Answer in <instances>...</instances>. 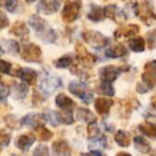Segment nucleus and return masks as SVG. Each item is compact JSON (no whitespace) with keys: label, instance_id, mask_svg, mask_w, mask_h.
<instances>
[{"label":"nucleus","instance_id":"obj_1","mask_svg":"<svg viewBox=\"0 0 156 156\" xmlns=\"http://www.w3.org/2000/svg\"><path fill=\"white\" fill-rule=\"evenodd\" d=\"M136 16L147 26H151L156 20V13L154 12V8L149 1H140L135 7Z\"/></svg>","mask_w":156,"mask_h":156},{"label":"nucleus","instance_id":"obj_2","mask_svg":"<svg viewBox=\"0 0 156 156\" xmlns=\"http://www.w3.org/2000/svg\"><path fill=\"white\" fill-rule=\"evenodd\" d=\"M83 7L81 0H67L62 11V20L65 23H73L79 16V12Z\"/></svg>","mask_w":156,"mask_h":156},{"label":"nucleus","instance_id":"obj_3","mask_svg":"<svg viewBox=\"0 0 156 156\" xmlns=\"http://www.w3.org/2000/svg\"><path fill=\"white\" fill-rule=\"evenodd\" d=\"M83 39L87 44L95 48H102L108 45L110 42V40L107 37H105L103 33L93 30H86L83 33Z\"/></svg>","mask_w":156,"mask_h":156},{"label":"nucleus","instance_id":"obj_4","mask_svg":"<svg viewBox=\"0 0 156 156\" xmlns=\"http://www.w3.org/2000/svg\"><path fill=\"white\" fill-rule=\"evenodd\" d=\"M20 57L27 62H40L42 57V50L35 44H25L22 48Z\"/></svg>","mask_w":156,"mask_h":156},{"label":"nucleus","instance_id":"obj_5","mask_svg":"<svg viewBox=\"0 0 156 156\" xmlns=\"http://www.w3.org/2000/svg\"><path fill=\"white\" fill-rule=\"evenodd\" d=\"M142 81L150 89L156 86V60L150 61L144 65V72L142 74Z\"/></svg>","mask_w":156,"mask_h":156},{"label":"nucleus","instance_id":"obj_6","mask_svg":"<svg viewBox=\"0 0 156 156\" xmlns=\"http://www.w3.org/2000/svg\"><path fill=\"white\" fill-rule=\"evenodd\" d=\"M76 57H77V60L79 62H81L86 66H91L95 63L96 57L93 54L89 52L87 50V48L83 45V44L78 43L76 45Z\"/></svg>","mask_w":156,"mask_h":156},{"label":"nucleus","instance_id":"obj_7","mask_svg":"<svg viewBox=\"0 0 156 156\" xmlns=\"http://www.w3.org/2000/svg\"><path fill=\"white\" fill-rule=\"evenodd\" d=\"M69 91L72 94H74L75 96L79 98L80 100H83L85 103H90L92 101V93L87 92L85 86L81 85L80 83H77V81H72L69 85Z\"/></svg>","mask_w":156,"mask_h":156},{"label":"nucleus","instance_id":"obj_8","mask_svg":"<svg viewBox=\"0 0 156 156\" xmlns=\"http://www.w3.org/2000/svg\"><path fill=\"white\" fill-rule=\"evenodd\" d=\"M46 120L45 115H41V113H29V115H25L22 120L23 125H26L28 127H31L33 129L43 126L45 124Z\"/></svg>","mask_w":156,"mask_h":156},{"label":"nucleus","instance_id":"obj_9","mask_svg":"<svg viewBox=\"0 0 156 156\" xmlns=\"http://www.w3.org/2000/svg\"><path fill=\"white\" fill-rule=\"evenodd\" d=\"M29 25L32 27L35 30V32L37 33V35L40 37V39L44 37L50 29H47V23L45 22V20L41 17L39 15H31L30 18H29Z\"/></svg>","mask_w":156,"mask_h":156},{"label":"nucleus","instance_id":"obj_10","mask_svg":"<svg viewBox=\"0 0 156 156\" xmlns=\"http://www.w3.org/2000/svg\"><path fill=\"white\" fill-rule=\"evenodd\" d=\"M121 73V69L115 65H107L100 69V78L105 83H113Z\"/></svg>","mask_w":156,"mask_h":156},{"label":"nucleus","instance_id":"obj_11","mask_svg":"<svg viewBox=\"0 0 156 156\" xmlns=\"http://www.w3.org/2000/svg\"><path fill=\"white\" fill-rule=\"evenodd\" d=\"M14 75H16L18 78H20L27 85H34V83L37 81V72L32 69H29V67L20 69Z\"/></svg>","mask_w":156,"mask_h":156},{"label":"nucleus","instance_id":"obj_12","mask_svg":"<svg viewBox=\"0 0 156 156\" xmlns=\"http://www.w3.org/2000/svg\"><path fill=\"white\" fill-rule=\"evenodd\" d=\"M113 105V101L111 98H98L94 101V107L98 113L101 115H107L109 113L111 106Z\"/></svg>","mask_w":156,"mask_h":156},{"label":"nucleus","instance_id":"obj_13","mask_svg":"<svg viewBox=\"0 0 156 156\" xmlns=\"http://www.w3.org/2000/svg\"><path fill=\"white\" fill-rule=\"evenodd\" d=\"M140 31V27L138 25H128V26L120 27L119 29H117L115 32V39H120V37H134L137 33H139Z\"/></svg>","mask_w":156,"mask_h":156},{"label":"nucleus","instance_id":"obj_14","mask_svg":"<svg viewBox=\"0 0 156 156\" xmlns=\"http://www.w3.org/2000/svg\"><path fill=\"white\" fill-rule=\"evenodd\" d=\"M41 12L46 15L56 13L60 8V1L59 0H41L39 5Z\"/></svg>","mask_w":156,"mask_h":156},{"label":"nucleus","instance_id":"obj_15","mask_svg":"<svg viewBox=\"0 0 156 156\" xmlns=\"http://www.w3.org/2000/svg\"><path fill=\"white\" fill-rule=\"evenodd\" d=\"M127 54H128V49L123 44H115V45L109 47L108 49L105 51L106 57L112 58V59L122 58V57H125Z\"/></svg>","mask_w":156,"mask_h":156},{"label":"nucleus","instance_id":"obj_16","mask_svg":"<svg viewBox=\"0 0 156 156\" xmlns=\"http://www.w3.org/2000/svg\"><path fill=\"white\" fill-rule=\"evenodd\" d=\"M35 141V137L31 134H26V135H22L20 136L15 141V145L23 152H27L30 149L31 145L34 143Z\"/></svg>","mask_w":156,"mask_h":156},{"label":"nucleus","instance_id":"obj_17","mask_svg":"<svg viewBox=\"0 0 156 156\" xmlns=\"http://www.w3.org/2000/svg\"><path fill=\"white\" fill-rule=\"evenodd\" d=\"M10 33L15 37H18L20 39L24 40L25 37L27 39V37L29 35V29L27 28L26 24L23 22H15L12 25L11 29H10Z\"/></svg>","mask_w":156,"mask_h":156},{"label":"nucleus","instance_id":"obj_18","mask_svg":"<svg viewBox=\"0 0 156 156\" xmlns=\"http://www.w3.org/2000/svg\"><path fill=\"white\" fill-rule=\"evenodd\" d=\"M52 153L55 155H63V156H67L71 155L72 151L69 145L65 142L64 140H57L52 143Z\"/></svg>","mask_w":156,"mask_h":156},{"label":"nucleus","instance_id":"obj_19","mask_svg":"<svg viewBox=\"0 0 156 156\" xmlns=\"http://www.w3.org/2000/svg\"><path fill=\"white\" fill-rule=\"evenodd\" d=\"M76 119L78 121L83 122V123H92V122H96V117L92 111H90L87 108H78L76 111Z\"/></svg>","mask_w":156,"mask_h":156},{"label":"nucleus","instance_id":"obj_20","mask_svg":"<svg viewBox=\"0 0 156 156\" xmlns=\"http://www.w3.org/2000/svg\"><path fill=\"white\" fill-rule=\"evenodd\" d=\"M56 104L59 108L62 109V110H65V111H72V109H73L74 106H75V103H74L69 96H66L63 93L57 95Z\"/></svg>","mask_w":156,"mask_h":156},{"label":"nucleus","instance_id":"obj_21","mask_svg":"<svg viewBox=\"0 0 156 156\" xmlns=\"http://www.w3.org/2000/svg\"><path fill=\"white\" fill-rule=\"evenodd\" d=\"M106 17L105 15V11L102 7H98L95 5H90L89 13H88V18L92 22H101Z\"/></svg>","mask_w":156,"mask_h":156},{"label":"nucleus","instance_id":"obj_22","mask_svg":"<svg viewBox=\"0 0 156 156\" xmlns=\"http://www.w3.org/2000/svg\"><path fill=\"white\" fill-rule=\"evenodd\" d=\"M134 144H135L136 150H138L140 153H143V154L150 153L151 150H152L151 144L149 143V141L145 140L143 137H140V136L135 137L134 138Z\"/></svg>","mask_w":156,"mask_h":156},{"label":"nucleus","instance_id":"obj_23","mask_svg":"<svg viewBox=\"0 0 156 156\" xmlns=\"http://www.w3.org/2000/svg\"><path fill=\"white\" fill-rule=\"evenodd\" d=\"M2 52H9L11 55H15L20 51V45L14 40H2L1 41Z\"/></svg>","mask_w":156,"mask_h":156},{"label":"nucleus","instance_id":"obj_24","mask_svg":"<svg viewBox=\"0 0 156 156\" xmlns=\"http://www.w3.org/2000/svg\"><path fill=\"white\" fill-rule=\"evenodd\" d=\"M128 46L135 52H142L145 48V41L142 37H133L128 41Z\"/></svg>","mask_w":156,"mask_h":156},{"label":"nucleus","instance_id":"obj_25","mask_svg":"<svg viewBox=\"0 0 156 156\" xmlns=\"http://www.w3.org/2000/svg\"><path fill=\"white\" fill-rule=\"evenodd\" d=\"M139 130L149 138L156 139V124L144 122L139 125Z\"/></svg>","mask_w":156,"mask_h":156},{"label":"nucleus","instance_id":"obj_26","mask_svg":"<svg viewBox=\"0 0 156 156\" xmlns=\"http://www.w3.org/2000/svg\"><path fill=\"white\" fill-rule=\"evenodd\" d=\"M115 141L120 147H126L130 144V136L128 133L124 132V130H118L115 136Z\"/></svg>","mask_w":156,"mask_h":156},{"label":"nucleus","instance_id":"obj_27","mask_svg":"<svg viewBox=\"0 0 156 156\" xmlns=\"http://www.w3.org/2000/svg\"><path fill=\"white\" fill-rule=\"evenodd\" d=\"M45 117H46V120L51 124L52 126H58L59 124L61 123V115L59 112L57 111H54V110H45Z\"/></svg>","mask_w":156,"mask_h":156},{"label":"nucleus","instance_id":"obj_28","mask_svg":"<svg viewBox=\"0 0 156 156\" xmlns=\"http://www.w3.org/2000/svg\"><path fill=\"white\" fill-rule=\"evenodd\" d=\"M35 132H37V137L41 141H49L52 138V133L44 127V125L35 128Z\"/></svg>","mask_w":156,"mask_h":156},{"label":"nucleus","instance_id":"obj_29","mask_svg":"<svg viewBox=\"0 0 156 156\" xmlns=\"http://www.w3.org/2000/svg\"><path fill=\"white\" fill-rule=\"evenodd\" d=\"M104 11H105V15H106L107 18H110L113 22H117V17L120 14L119 9H118L117 5H107V7L104 8Z\"/></svg>","mask_w":156,"mask_h":156},{"label":"nucleus","instance_id":"obj_30","mask_svg":"<svg viewBox=\"0 0 156 156\" xmlns=\"http://www.w3.org/2000/svg\"><path fill=\"white\" fill-rule=\"evenodd\" d=\"M73 63V57L71 55H65V56L61 57L60 59L55 62V65H56L58 69H66L69 65Z\"/></svg>","mask_w":156,"mask_h":156},{"label":"nucleus","instance_id":"obj_31","mask_svg":"<svg viewBox=\"0 0 156 156\" xmlns=\"http://www.w3.org/2000/svg\"><path fill=\"white\" fill-rule=\"evenodd\" d=\"M100 92L103 95H106V96L115 95V90H113V87H112V85H111V83L102 81V83H101V86H100Z\"/></svg>","mask_w":156,"mask_h":156},{"label":"nucleus","instance_id":"obj_32","mask_svg":"<svg viewBox=\"0 0 156 156\" xmlns=\"http://www.w3.org/2000/svg\"><path fill=\"white\" fill-rule=\"evenodd\" d=\"M101 132L98 129V125H96L95 122H92V123H89L88 125V138L91 140V139H94L96 137L101 136Z\"/></svg>","mask_w":156,"mask_h":156},{"label":"nucleus","instance_id":"obj_33","mask_svg":"<svg viewBox=\"0 0 156 156\" xmlns=\"http://www.w3.org/2000/svg\"><path fill=\"white\" fill-rule=\"evenodd\" d=\"M5 122H7V125L9 126V127L11 128H14V129H16V128H20V125H22V122L18 121V119L15 117V115H8L7 117L5 118Z\"/></svg>","mask_w":156,"mask_h":156},{"label":"nucleus","instance_id":"obj_34","mask_svg":"<svg viewBox=\"0 0 156 156\" xmlns=\"http://www.w3.org/2000/svg\"><path fill=\"white\" fill-rule=\"evenodd\" d=\"M27 92H28V87L25 83H20L14 89V95L15 98H24L27 95Z\"/></svg>","mask_w":156,"mask_h":156},{"label":"nucleus","instance_id":"obj_35","mask_svg":"<svg viewBox=\"0 0 156 156\" xmlns=\"http://www.w3.org/2000/svg\"><path fill=\"white\" fill-rule=\"evenodd\" d=\"M1 5L5 8L7 11L14 13L18 5V1L17 0H1Z\"/></svg>","mask_w":156,"mask_h":156},{"label":"nucleus","instance_id":"obj_36","mask_svg":"<svg viewBox=\"0 0 156 156\" xmlns=\"http://www.w3.org/2000/svg\"><path fill=\"white\" fill-rule=\"evenodd\" d=\"M60 115H61V123L66 124V125L74 123V118L73 115H72V111L63 110L62 112H60Z\"/></svg>","mask_w":156,"mask_h":156},{"label":"nucleus","instance_id":"obj_37","mask_svg":"<svg viewBox=\"0 0 156 156\" xmlns=\"http://www.w3.org/2000/svg\"><path fill=\"white\" fill-rule=\"evenodd\" d=\"M147 45H149L150 49H153V48L156 47V29L151 32L147 33Z\"/></svg>","mask_w":156,"mask_h":156},{"label":"nucleus","instance_id":"obj_38","mask_svg":"<svg viewBox=\"0 0 156 156\" xmlns=\"http://www.w3.org/2000/svg\"><path fill=\"white\" fill-rule=\"evenodd\" d=\"M49 154V151H48V147H46V145H37V147L34 149V151H33V155H48Z\"/></svg>","mask_w":156,"mask_h":156},{"label":"nucleus","instance_id":"obj_39","mask_svg":"<svg viewBox=\"0 0 156 156\" xmlns=\"http://www.w3.org/2000/svg\"><path fill=\"white\" fill-rule=\"evenodd\" d=\"M46 98V96L43 98V94L39 91L33 92V104H35V106H39V104H41L42 102H44Z\"/></svg>","mask_w":156,"mask_h":156},{"label":"nucleus","instance_id":"obj_40","mask_svg":"<svg viewBox=\"0 0 156 156\" xmlns=\"http://www.w3.org/2000/svg\"><path fill=\"white\" fill-rule=\"evenodd\" d=\"M0 64H1V72H2V74H11V63L7 62L5 60H1L0 61Z\"/></svg>","mask_w":156,"mask_h":156},{"label":"nucleus","instance_id":"obj_41","mask_svg":"<svg viewBox=\"0 0 156 156\" xmlns=\"http://www.w3.org/2000/svg\"><path fill=\"white\" fill-rule=\"evenodd\" d=\"M10 138H11V136L2 130V132H1V136H0V143H1V145H2V147H7V145H9L10 140H11Z\"/></svg>","mask_w":156,"mask_h":156},{"label":"nucleus","instance_id":"obj_42","mask_svg":"<svg viewBox=\"0 0 156 156\" xmlns=\"http://www.w3.org/2000/svg\"><path fill=\"white\" fill-rule=\"evenodd\" d=\"M1 101L2 102H5V98L9 96V93H10V90H9V88H7L5 86V83H1Z\"/></svg>","mask_w":156,"mask_h":156},{"label":"nucleus","instance_id":"obj_43","mask_svg":"<svg viewBox=\"0 0 156 156\" xmlns=\"http://www.w3.org/2000/svg\"><path fill=\"white\" fill-rule=\"evenodd\" d=\"M150 90L151 89H150L143 81L141 83H138V85H137V91H138L139 93H147V92L150 91Z\"/></svg>","mask_w":156,"mask_h":156},{"label":"nucleus","instance_id":"obj_44","mask_svg":"<svg viewBox=\"0 0 156 156\" xmlns=\"http://www.w3.org/2000/svg\"><path fill=\"white\" fill-rule=\"evenodd\" d=\"M7 26H9V20L5 16V12H1V29H5Z\"/></svg>","mask_w":156,"mask_h":156},{"label":"nucleus","instance_id":"obj_45","mask_svg":"<svg viewBox=\"0 0 156 156\" xmlns=\"http://www.w3.org/2000/svg\"><path fill=\"white\" fill-rule=\"evenodd\" d=\"M118 155H129L128 153H124V152H120V153H118Z\"/></svg>","mask_w":156,"mask_h":156},{"label":"nucleus","instance_id":"obj_46","mask_svg":"<svg viewBox=\"0 0 156 156\" xmlns=\"http://www.w3.org/2000/svg\"><path fill=\"white\" fill-rule=\"evenodd\" d=\"M26 1H27L28 3H32V2H34L35 0H26Z\"/></svg>","mask_w":156,"mask_h":156},{"label":"nucleus","instance_id":"obj_47","mask_svg":"<svg viewBox=\"0 0 156 156\" xmlns=\"http://www.w3.org/2000/svg\"><path fill=\"white\" fill-rule=\"evenodd\" d=\"M124 1H126V0H124Z\"/></svg>","mask_w":156,"mask_h":156}]
</instances>
